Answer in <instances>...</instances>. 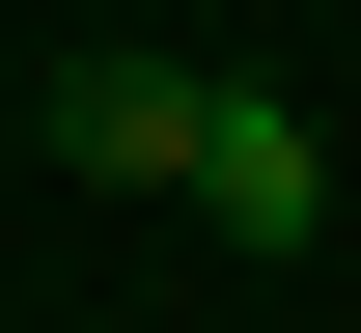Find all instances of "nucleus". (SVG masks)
I'll use <instances>...</instances> for the list:
<instances>
[{"mask_svg": "<svg viewBox=\"0 0 361 333\" xmlns=\"http://www.w3.org/2000/svg\"><path fill=\"white\" fill-rule=\"evenodd\" d=\"M56 139H84V167H195V56H84Z\"/></svg>", "mask_w": 361, "mask_h": 333, "instance_id": "nucleus-2", "label": "nucleus"}, {"mask_svg": "<svg viewBox=\"0 0 361 333\" xmlns=\"http://www.w3.org/2000/svg\"><path fill=\"white\" fill-rule=\"evenodd\" d=\"M167 194H195L223 250H306V222H334V139H306L278 84H195V167H167Z\"/></svg>", "mask_w": 361, "mask_h": 333, "instance_id": "nucleus-1", "label": "nucleus"}]
</instances>
